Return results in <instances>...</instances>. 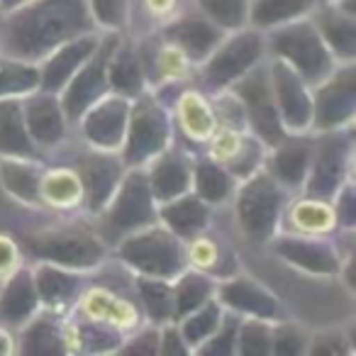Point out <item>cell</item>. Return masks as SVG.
Here are the masks:
<instances>
[{
    "instance_id": "obj_55",
    "label": "cell",
    "mask_w": 356,
    "mask_h": 356,
    "mask_svg": "<svg viewBox=\"0 0 356 356\" xmlns=\"http://www.w3.org/2000/svg\"><path fill=\"white\" fill-rule=\"evenodd\" d=\"M27 3H32V0H0V13L8 15V13H15L20 8H25Z\"/></svg>"
},
{
    "instance_id": "obj_4",
    "label": "cell",
    "mask_w": 356,
    "mask_h": 356,
    "mask_svg": "<svg viewBox=\"0 0 356 356\" xmlns=\"http://www.w3.org/2000/svg\"><path fill=\"white\" fill-rule=\"evenodd\" d=\"M118 259L137 276L166 278L173 281L188 266L186 261V244L166 229L161 222H152L118 239L115 247Z\"/></svg>"
},
{
    "instance_id": "obj_52",
    "label": "cell",
    "mask_w": 356,
    "mask_h": 356,
    "mask_svg": "<svg viewBox=\"0 0 356 356\" xmlns=\"http://www.w3.org/2000/svg\"><path fill=\"white\" fill-rule=\"evenodd\" d=\"M20 259H22L20 244L13 237H8V234H0V281L8 278L20 266Z\"/></svg>"
},
{
    "instance_id": "obj_12",
    "label": "cell",
    "mask_w": 356,
    "mask_h": 356,
    "mask_svg": "<svg viewBox=\"0 0 356 356\" xmlns=\"http://www.w3.org/2000/svg\"><path fill=\"white\" fill-rule=\"evenodd\" d=\"M156 208L159 203L149 188L147 171L144 166H139L124 171L118 191L100 215L105 218V227L122 237V234L156 222Z\"/></svg>"
},
{
    "instance_id": "obj_53",
    "label": "cell",
    "mask_w": 356,
    "mask_h": 356,
    "mask_svg": "<svg viewBox=\"0 0 356 356\" xmlns=\"http://www.w3.org/2000/svg\"><path fill=\"white\" fill-rule=\"evenodd\" d=\"M144 8L156 20H171L178 13V0H144Z\"/></svg>"
},
{
    "instance_id": "obj_34",
    "label": "cell",
    "mask_w": 356,
    "mask_h": 356,
    "mask_svg": "<svg viewBox=\"0 0 356 356\" xmlns=\"http://www.w3.org/2000/svg\"><path fill=\"white\" fill-rule=\"evenodd\" d=\"M0 156L40 159L25 124L22 98H0Z\"/></svg>"
},
{
    "instance_id": "obj_30",
    "label": "cell",
    "mask_w": 356,
    "mask_h": 356,
    "mask_svg": "<svg viewBox=\"0 0 356 356\" xmlns=\"http://www.w3.org/2000/svg\"><path fill=\"white\" fill-rule=\"evenodd\" d=\"M173 113H176V122L181 127V132H184V137L195 144H208L215 129L220 127L215 105L200 90L178 93Z\"/></svg>"
},
{
    "instance_id": "obj_54",
    "label": "cell",
    "mask_w": 356,
    "mask_h": 356,
    "mask_svg": "<svg viewBox=\"0 0 356 356\" xmlns=\"http://www.w3.org/2000/svg\"><path fill=\"white\" fill-rule=\"evenodd\" d=\"M10 354H15V339H13L6 327H0V356H10Z\"/></svg>"
},
{
    "instance_id": "obj_35",
    "label": "cell",
    "mask_w": 356,
    "mask_h": 356,
    "mask_svg": "<svg viewBox=\"0 0 356 356\" xmlns=\"http://www.w3.org/2000/svg\"><path fill=\"white\" fill-rule=\"evenodd\" d=\"M186 261L191 268H198V271L213 276L215 281H222V278L237 273V261H234V252L220 239L210 237L208 232L198 234L195 239L186 242Z\"/></svg>"
},
{
    "instance_id": "obj_9",
    "label": "cell",
    "mask_w": 356,
    "mask_h": 356,
    "mask_svg": "<svg viewBox=\"0 0 356 356\" xmlns=\"http://www.w3.org/2000/svg\"><path fill=\"white\" fill-rule=\"evenodd\" d=\"M266 61L259 64L257 69H252L247 76H242V79L229 86L227 90L237 98L239 108H242V113H244L247 129L271 149L286 137V129H283L281 118H278V108H276V98H273V90H271V79H268Z\"/></svg>"
},
{
    "instance_id": "obj_36",
    "label": "cell",
    "mask_w": 356,
    "mask_h": 356,
    "mask_svg": "<svg viewBox=\"0 0 356 356\" xmlns=\"http://www.w3.org/2000/svg\"><path fill=\"white\" fill-rule=\"evenodd\" d=\"M42 205L49 210H79L83 205V188L74 166H51L42 173Z\"/></svg>"
},
{
    "instance_id": "obj_23",
    "label": "cell",
    "mask_w": 356,
    "mask_h": 356,
    "mask_svg": "<svg viewBox=\"0 0 356 356\" xmlns=\"http://www.w3.org/2000/svg\"><path fill=\"white\" fill-rule=\"evenodd\" d=\"M149 188L156 203H166L191 191V176H193V161L188 154L178 149H163L159 156L144 166Z\"/></svg>"
},
{
    "instance_id": "obj_21",
    "label": "cell",
    "mask_w": 356,
    "mask_h": 356,
    "mask_svg": "<svg viewBox=\"0 0 356 356\" xmlns=\"http://www.w3.org/2000/svg\"><path fill=\"white\" fill-rule=\"evenodd\" d=\"M100 42V32H86V35H79L74 40L59 44L54 51L44 56L40 61V90H47V93H59L69 79L81 69V66L88 61V56L95 51Z\"/></svg>"
},
{
    "instance_id": "obj_16",
    "label": "cell",
    "mask_w": 356,
    "mask_h": 356,
    "mask_svg": "<svg viewBox=\"0 0 356 356\" xmlns=\"http://www.w3.org/2000/svg\"><path fill=\"white\" fill-rule=\"evenodd\" d=\"M129 105H132V100L122 98L118 93L103 95L98 103L90 105L76 122L86 144L90 149L120 152L124 142V132H127Z\"/></svg>"
},
{
    "instance_id": "obj_46",
    "label": "cell",
    "mask_w": 356,
    "mask_h": 356,
    "mask_svg": "<svg viewBox=\"0 0 356 356\" xmlns=\"http://www.w3.org/2000/svg\"><path fill=\"white\" fill-rule=\"evenodd\" d=\"M239 322H242V317L225 310V317H222V322H220V327L203 341V344L195 346L193 354H198V356H234L237 354Z\"/></svg>"
},
{
    "instance_id": "obj_14",
    "label": "cell",
    "mask_w": 356,
    "mask_h": 356,
    "mask_svg": "<svg viewBox=\"0 0 356 356\" xmlns=\"http://www.w3.org/2000/svg\"><path fill=\"white\" fill-rule=\"evenodd\" d=\"M266 66L286 134H307L312 129V86L281 59H268Z\"/></svg>"
},
{
    "instance_id": "obj_51",
    "label": "cell",
    "mask_w": 356,
    "mask_h": 356,
    "mask_svg": "<svg viewBox=\"0 0 356 356\" xmlns=\"http://www.w3.org/2000/svg\"><path fill=\"white\" fill-rule=\"evenodd\" d=\"M188 354H193V351L186 344L176 322H166V325L159 327V356H188Z\"/></svg>"
},
{
    "instance_id": "obj_45",
    "label": "cell",
    "mask_w": 356,
    "mask_h": 356,
    "mask_svg": "<svg viewBox=\"0 0 356 356\" xmlns=\"http://www.w3.org/2000/svg\"><path fill=\"white\" fill-rule=\"evenodd\" d=\"M273 322L259 317H242L237 330V354L242 356H268L271 354Z\"/></svg>"
},
{
    "instance_id": "obj_43",
    "label": "cell",
    "mask_w": 356,
    "mask_h": 356,
    "mask_svg": "<svg viewBox=\"0 0 356 356\" xmlns=\"http://www.w3.org/2000/svg\"><path fill=\"white\" fill-rule=\"evenodd\" d=\"M195 6H198V10L205 17H210L225 32H232L249 25V6H252V0H195Z\"/></svg>"
},
{
    "instance_id": "obj_2",
    "label": "cell",
    "mask_w": 356,
    "mask_h": 356,
    "mask_svg": "<svg viewBox=\"0 0 356 356\" xmlns=\"http://www.w3.org/2000/svg\"><path fill=\"white\" fill-rule=\"evenodd\" d=\"M22 244L35 261L54 264V266L81 273L95 271L108 259L105 237L79 220H66V222L32 229L25 234Z\"/></svg>"
},
{
    "instance_id": "obj_49",
    "label": "cell",
    "mask_w": 356,
    "mask_h": 356,
    "mask_svg": "<svg viewBox=\"0 0 356 356\" xmlns=\"http://www.w3.org/2000/svg\"><path fill=\"white\" fill-rule=\"evenodd\" d=\"M307 354L312 356H346L354 354V341L344 332H320L307 339Z\"/></svg>"
},
{
    "instance_id": "obj_28",
    "label": "cell",
    "mask_w": 356,
    "mask_h": 356,
    "mask_svg": "<svg viewBox=\"0 0 356 356\" xmlns=\"http://www.w3.org/2000/svg\"><path fill=\"white\" fill-rule=\"evenodd\" d=\"M64 337L69 354H118L120 344L127 334L105 320L79 315L64 322Z\"/></svg>"
},
{
    "instance_id": "obj_10",
    "label": "cell",
    "mask_w": 356,
    "mask_h": 356,
    "mask_svg": "<svg viewBox=\"0 0 356 356\" xmlns=\"http://www.w3.org/2000/svg\"><path fill=\"white\" fill-rule=\"evenodd\" d=\"M120 40H122L120 32H105V35H100L98 47H95V51L88 56V61H86V64L71 76L69 83L59 90L61 108H64L71 124L79 122V118L90 105L98 103L103 95L110 93L108 61Z\"/></svg>"
},
{
    "instance_id": "obj_17",
    "label": "cell",
    "mask_w": 356,
    "mask_h": 356,
    "mask_svg": "<svg viewBox=\"0 0 356 356\" xmlns=\"http://www.w3.org/2000/svg\"><path fill=\"white\" fill-rule=\"evenodd\" d=\"M215 298L222 302L225 310L239 317H259V320L268 322L286 320V310H283L281 300L266 286L254 281L252 276L232 273V276L222 278L215 286Z\"/></svg>"
},
{
    "instance_id": "obj_22",
    "label": "cell",
    "mask_w": 356,
    "mask_h": 356,
    "mask_svg": "<svg viewBox=\"0 0 356 356\" xmlns=\"http://www.w3.org/2000/svg\"><path fill=\"white\" fill-rule=\"evenodd\" d=\"M86 273L71 271V268H61L54 264L37 261L32 278H35L37 296H40V305L51 315H64L69 307L76 305L79 296L86 288Z\"/></svg>"
},
{
    "instance_id": "obj_25",
    "label": "cell",
    "mask_w": 356,
    "mask_h": 356,
    "mask_svg": "<svg viewBox=\"0 0 356 356\" xmlns=\"http://www.w3.org/2000/svg\"><path fill=\"white\" fill-rule=\"evenodd\" d=\"M156 220L186 244L210 229L213 205H208L205 200H200L193 191H188V193L178 195V198H173V200L159 203Z\"/></svg>"
},
{
    "instance_id": "obj_39",
    "label": "cell",
    "mask_w": 356,
    "mask_h": 356,
    "mask_svg": "<svg viewBox=\"0 0 356 356\" xmlns=\"http://www.w3.org/2000/svg\"><path fill=\"white\" fill-rule=\"evenodd\" d=\"M320 3L322 0H252L249 25L261 32H268L273 27L310 17Z\"/></svg>"
},
{
    "instance_id": "obj_24",
    "label": "cell",
    "mask_w": 356,
    "mask_h": 356,
    "mask_svg": "<svg viewBox=\"0 0 356 356\" xmlns=\"http://www.w3.org/2000/svg\"><path fill=\"white\" fill-rule=\"evenodd\" d=\"M310 20L337 64H356V13L341 10L334 3H320Z\"/></svg>"
},
{
    "instance_id": "obj_18",
    "label": "cell",
    "mask_w": 356,
    "mask_h": 356,
    "mask_svg": "<svg viewBox=\"0 0 356 356\" xmlns=\"http://www.w3.org/2000/svg\"><path fill=\"white\" fill-rule=\"evenodd\" d=\"M225 37L222 27L215 25L203 13H176L171 20L163 22V40L171 42L176 49L184 51L191 64H203L220 40Z\"/></svg>"
},
{
    "instance_id": "obj_27",
    "label": "cell",
    "mask_w": 356,
    "mask_h": 356,
    "mask_svg": "<svg viewBox=\"0 0 356 356\" xmlns=\"http://www.w3.org/2000/svg\"><path fill=\"white\" fill-rule=\"evenodd\" d=\"M44 163L40 159L25 156H0V188L6 191L8 198L25 205L30 210H44L42 205V173Z\"/></svg>"
},
{
    "instance_id": "obj_19",
    "label": "cell",
    "mask_w": 356,
    "mask_h": 356,
    "mask_svg": "<svg viewBox=\"0 0 356 356\" xmlns=\"http://www.w3.org/2000/svg\"><path fill=\"white\" fill-rule=\"evenodd\" d=\"M22 113L32 142L37 149H56L69 139V118L61 108L59 93L37 88L22 98Z\"/></svg>"
},
{
    "instance_id": "obj_1",
    "label": "cell",
    "mask_w": 356,
    "mask_h": 356,
    "mask_svg": "<svg viewBox=\"0 0 356 356\" xmlns=\"http://www.w3.org/2000/svg\"><path fill=\"white\" fill-rule=\"evenodd\" d=\"M93 30L86 0H32L20 10L3 15L0 51L40 64L59 44Z\"/></svg>"
},
{
    "instance_id": "obj_5",
    "label": "cell",
    "mask_w": 356,
    "mask_h": 356,
    "mask_svg": "<svg viewBox=\"0 0 356 356\" xmlns=\"http://www.w3.org/2000/svg\"><path fill=\"white\" fill-rule=\"evenodd\" d=\"M264 35L268 59H281L310 86H317L337 69V59L330 54L310 17L273 27Z\"/></svg>"
},
{
    "instance_id": "obj_8",
    "label": "cell",
    "mask_w": 356,
    "mask_h": 356,
    "mask_svg": "<svg viewBox=\"0 0 356 356\" xmlns=\"http://www.w3.org/2000/svg\"><path fill=\"white\" fill-rule=\"evenodd\" d=\"M312 134H315L312 161L300 195L332 200L337 191L346 181H351L354 139H351L349 127L334 129V132H312Z\"/></svg>"
},
{
    "instance_id": "obj_40",
    "label": "cell",
    "mask_w": 356,
    "mask_h": 356,
    "mask_svg": "<svg viewBox=\"0 0 356 356\" xmlns=\"http://www.w3.org/2000/svg\"><path fill=\"white\" fill-rule=\"evenodd\" d=\"M139 302L144 307V315L152 325H166L173 322V296H171V281L166 278H152V276H137Z\"/></svg>"
},
{
    "instance_id": "obj_11",
    "label": "cell",
    "mask_w": 356,
    "mask_h": 356,
    "mask_svg": "<svg viewBox=\"0 0 356 356\" xmlns=\"http://www.w3.org/2000/svg\"><path fill=\"white\" fill-rule=\"evenodd\" d=\"M356 118V64H337V69L312 86V129L334 132L351 127Z\"/></svg>"
},
{
    "instance_id": "obj_15",
    "label": "cell",
    "mask_w": 356,
    "mask_h": 356,
    "mask_svg": "<svg viewBox=\"0 0 356 356\" xmlns=\"http://www.w3.org/2000/svg\"><path fill=\"white\" fill-rule=\"evenodd\" d=\"M76 173H79L81 188H83V205L81 208L88 215H100L110 198L118 191L122 181L124 166L120 152H103V149H90L76 159Z\"/></svg>"
},
{
    "instance_id": "obj_42",
    "label": "cell",
    "mask_w": 356,
    "mask_h": 356,
    "mask_svg": "<svg viewBox=\"0 0 356 356\" xmlns=\"http://www.w3.org/2000/svg\"><path fill=\"white\" fill-rule=\"evenodd\" d=\"M222 317H225L222 302H220L218 298H210L208 302H203V305L195 307L193 312L181 317L176 325H178V330H181V334H184L186 344L193 351L195 346H200L215 330H218Z\"/></svg>"
},
{
    "instance_id": "obj_29",
    "label": "cell",
    "mask_w": 356,
    "mask_h": 356,
    "mask_svg": "<svg viewBox=\"0 0 356 356\" xmlns=\"http://www.w3.org/2000/svg\"><path fill=\"white\" fill-rule=\"evenodd\" d=\"M76 307H79V315L93 317V320H105L118 327V330H122L124 334L137 330L139 322H142V312L132 302L100 286L83 288V293L76 300Z\"/></svg>"
},
{
    "instance_id": "obj_50",
    "label": "cell",
    "mask_w": 356,
    "mask_h": 356,
    "mask_svg": "<svg viewBox=\"0 0 356 356\" xmlns=\"http://www.w3.org/2000/svg\"><path fill=\"white\" fill-rule=\"evenodd\" d=\"M332 210L337 218V229L341 232H354L356 227V188L354 181H346L339 191L334 193V198L330 200Z\"/></svg>"
},
{
    "instance_id": "obj_7",
    "label": "cell",
    "mask_w": 356,
    "mask_h": 356,
    "mask_svg": "<svg viewBox=\"0 0 356 356\" xmlns=\"http://www.w3.org/2000/svg\"><path fill=\"white\" fill-rule=\"evenodd\" d=\"M171 113H168V108L156 95L144 90L129 105L127 132H124V142L120 147V156H122L124 166H147L154 156H159L163 149L171 147Z\"/></svg>"
},
{
    "instance_id": "obj_48",
    "label": "cell",
    "mask_w": 356,
    "mask_h": 356,
    "mask_svg": "<svg viewBox=\"0 0 356 356\" xmlns=\"http://www.w3.org/2000/svg\"><path fill=\"white\" fill-rule=\"evenodd\" d=\"M159 327L161 325H152V322H149V327H137V330H132L129 332V337H124L122 339L118 354L159 356Z\"/></svg>"
},
{
    "instance_id": "obj_37",
    "label": "cell",
    "mask_w": 356,
    "mask_h": 356,
    "mask_svg": "<svg viewBox=\"0 0 356 356\" xmlns=\"http://www.w3.org/2000/svg\"><path fill=\"white\" fill-rule=\"evenodd\" d=\"M234 188H237V178L213 156L193 161L191 191L200 200H205L208 205H225L234 195Z\"/></svg>"
},
{
    "instance_id": "obj_20",
    "label": "cell",
    "mask_w": 356,
    "mask_h": 356,
    "mask_svg": "<svg viewBox=\"0 0 356 356\" xmlns=\"http://www.w3.org/2000/svg\"><path fill=\"white\" fill-rule=\"evenodd\" d=\"M312 147H315V134L312 132L286 134L276 147L268 149L264 168L276 178L288 193L302 191L307 171H310Z\"/></svg>"
},
{
    "instance_id": "obj_26",
    "label": "cell",
    "mask_w": 356,
    "mask_h": 356,
    "mask_svg": "<svg viewBox=\"0 0 356 356\" xmlns=\"http://www.w3.org/2000/svg\"><path fill=\"white\" fill-rule=\"evenodd\" d=\"M42 310L40 296H37L32 268L17 266L8 278H3L0 288V325L20 330L27 320Z\"/></svg>"
},
{
    "instance_id": "obj_33",
    "label": "cell",
    "mask_w": 356,
    "mask_h": 356,
    "mask_svg": "<svg viewBox=\"0 0 356 356\" xmlns=\"http://www.w3.org/2000/svg\"><path fill=\"white\" fill-rule=\"evenodd\" d=\"M281 229L300 234H320V237L337 232V218L332 203L310 198V195H300L296 203H288L281 220Z\"/></svg>"
},
{
    "instance_id": "obj_38",
    "label": "cell",
    "mask_w": 356,
    "mask_h": 356,
    "mask_svg": "<svg viewBox=\"0 0 356 356\" xmlns=\"http://www.w3.org/2000/svg\"><path fill=\"white\" fill-rule=\"evenodd\" d=\"M215 281L213 276L198 271V268L186 266L171 281V296H173V322H178L181 317H186L188 312H193L195 307H200L203 302H208L210 298H215Z\"/></svg>"
},
{
    "instance_id": "obj_56",
    "label": "cell",
    "mask_w": 356,
    "mask_h": 356,
    "mask_svg": "<svg viewBox=\"0 0 356 356\" xmlns=\"http://www.w3.org/2000/svg\"><path fill=\"white\" fill-rule=\"evenodd\" d=\"M322 3H332V0H322Z\"/></svg>"
},
{
    "instance_id": "obj_31",
    "label": "cell",
    "mask_w": 356,
    "mask_h": 356,
    "mask_svg": "<svg viewBox=\"0 0 356 356\" xmlns=\"http://www.w3.org/2000/svg\"><path fill=\"white\" fill-rule=\"evenodd\" d=\"M108 86L110 93H118L127 100H134L147 90V74L139 49L127 40H120L108 61Z\"/></svg>"
},
{
    "instance_id": "obj_47",
    "label": "cell",
    "mask_w": 356,
    "mask_h": 356,
    "mask_svg": "<svg viewBox=\"0 0 356 356\" xmlns=\"http://www.w3.org/2000/svg\"><path fill=\"white\" fill-rule=\"evenodd\" d=\"M307 339L310 334L300 330L298 325L286 320L273 322L271 330V354L276 356H302L307 354Z\"/></svg>"
},
{
    "instance_id": "obj_6",
    "label": "cell",
    "mask_w": 356,
    "mask_h": 356,
    "mask_svg": "<svg viewBox=\"0 0 356 356\" xmlns=\"http://www.w3.org/2000/svg\"><path fill=\"white\" fill-rule=\"evenodd\" d=\"M266 59V35L252 25L239 27L225 32L213 54L200 64V79L210 93H222Z\"/></svg>"
},
{
    "instance_id": "obj_44",
    "label": "cell",
    "mask_w": 356,
    "mask_h": 356,
    "mask_svg": "<svg viewBox=\"0 0 356 356\" xmlns=\"http://www.w3.org/2000/svg\"><path fill=\"white\" fill-rule=\"evenodd\" d=\"M88 15L98 32H120L122 35L129 25L132 0H86Z\"/></svg>"
},
{
    "instance_id": "obj_32",
    "label": "cell",
    "mask_w": 356,
    "mask_h": 356,
    "mask_svg": "<svg viewBox=\"0 0 356 356\" xmlns=\"http://www.w3.org/2000/svg\"><path fill=\"white\" fill-rule=\"evenodd\" d=\"M20 354L32 356H64L69 354L64 337V322H59V315L51 312H37L32 320H27L20 327V341H17Z\"/></svg>"
},
{
    "instance_id": "obj_13",
    "label": "cell",
    "mask_w": 356,
    "mask_h": 356,
    "mask_svg": "<svg viewBox=\"0 0 356 356\" xmlns=\"http://www.w3.org/2000/svg\"><path fill=\"white\" fill-rule=\"evenodd\" d=\"M271 252L283 264L298 268L310 276H339L341 271V259L339 247L332 239L320 237V234H300V232H288V229H278L271 239Z\"/></svg>"
},
{
    "instance_id": "obj_3",
    "label": "cell",
    "mask_w": 356,
    "mask_h": 356,
    "mask_svg": "<svg viewBox=\"0 0 356 356\" xmlns=\"http://www.w3.org/2000/svg\"><path fill=\"white\" fill-rule=\"evenodd\" d=\"M232 198L239 232L254 244H268L281 229L283 213L291 203V193L266 168L239 181Z\"/></svg>"
},
{
    "instance_id": "obj_41",
    "label": "cell",
    "mask_w": 356,
    "mask_h": 356,
    "mask_svg": "<svg viewBox=\"0 0 356 356\" xmlns=\"http://www.w3.org/2000/svg\"><path fill=\"white\" fill-rule=\"evenodd\" d=\"M40 88V66L0 54V98H25Z\"/></svg>"
}]
</instances>
